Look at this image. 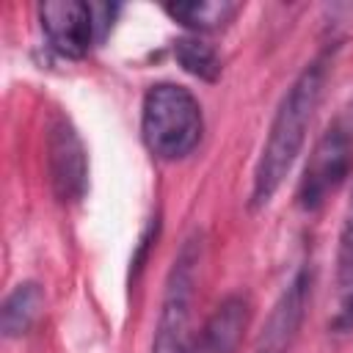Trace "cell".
<instances>
[{
    "instance_id": "9",
    "label": "cell",
    "mask_w": 353,
    "mask_h": 353,
    "mask_svg": "<svg viewBox=\"0 0 353 353\" xmlns=\"http://www.w3.org/2000/svg\"><path fill=\"white\" fill-rule=\"evenodd\" d=\"M334 287H336V309L331 317V328L342 334L353 328V193L347 199L342 226H339Z\"/></svg>"
},
{
    "instance_id": "6",
    "label": "cell",
    "mask_w": 353,
    "mask_h": 353,
    "mask_svg": "<svg viewBox=\"0 0 353 353\" xmlns=\"http://www.w3.org/2000/svg\"><path fill=\"white\" fill-rule=\"evenodd\" d=\"M39 22L50 47L63 58H83L99 41L94 6L83 0H47L39 6Z\"/></svg>"
},
{
    "instance_id": "11",
    "label": "cell",
    "mask_w": 353,
    "mask_h": 353,
    "mask_svg": "<svg viewBox=\"0 0 353 353\" xmlns=\"http://www.w3.org/2000/svg\"><path fill=\"white\" fill-rule=\"evenodd\" d=\"M163 11L174 22H179L196 33H204V30H218L226 22H232V17L240 11V6L232 0H188V3H165Z\"/></svg>"
},
{
    "instance_id": "10",
    "label": "cell",
    "mask_w": 353,
    "mask_h": 353,
    "mask_svg": "<svg viewBox=\"0 0 353 353\" xmlns=\"http://www.w3.org/2000/svg\"><path fill=\"white\" fill-rule=\"evenodd\" d=\"M41 306H44V290L41 284L36 281H22L17 284L6 301H3V309H0V328H3V336L14 339V336H22L33 328V323L39 320L41 314Z\"/></svg>"
},
{
    "instance_id": "1",
    "label": "cell",
    "mask_w": 353,
    "mask_h": 353,
    "mask_svg": "<svg viewBox=\"0 0 353 353\" xmlns=\"http://www.w3.org/2000/svg\"><path fill=\"white\" fill-rule=\"evenodd\" d=\"M328 66H331L328 52H320L298 72L292 85L284 91V97L273 113L268 138L262 143L256 168H254V182H251V207L254 210L265 207L276 196V190L281 188L292 163L298 160L303 141H306V130L312 124V116L323 99Z\"/></svg>"
},
{
    "instance_id": "2",
    "label": "cell",
    "mask_w": 353,
    "mask_h": 353,
    "mask_svg": "<svg viewBox=\"0 0 353 353\" xmlns=\"http://www.w3.org/2000/svg\"><path fill=\"white\" fill-rule=\"evenodd\" d=\"M204 119L199 99L176 83H154L143 94L141 135L146 149L160 160H182L201 141Z\"/></svg>"
},
{
    "instance_id": "7",
    "label": "cell",
    "mask_w": 353,
    "mask_h": 353,
    "mask_svg": "<svg viewBox=\"0 0 353 353\" xmlns=\"http://www.w3.org/2000/svg\"><path fill=\"white\" fill-rule=\"evenodd\" d=\"M309 290H312V270L303 265V268H298V273L290 279V284L273 303L268 320L262 323V328L251 345V353H290L292 350L301 323H303V314H306Z\"/></svg>"
},
{
    "instance_id": "5",
    "label": "cell",
    "mask_w": 353,
    "mask_h": 353,
    "mask_svg": "<svg viewBox=\"0 0 353 353\" xmlns=\"http://www.w3.org/2000/svg\"><path fill=\"white\" fill-rule=\"evenodd\" d=\"M47 174L58 201L74 204L88 188V160L85 146L69 119L55 116L47 127Z\"/></svg>"
},
{
    "instance_id": "3",
    "label": "cell",
    "mask_w": 353,
    "mask_h": 353,
    "mask_svg": "<svg viewBox=\"0 0 353 353\" xmlns=\"http://www.w3.org/2000/svg\"><path fill=\"white\" fill-rule=\"evenodd\" d=\"M199 259H201V237L190 234L165 276V290L160 301L157 328L152 353H188L190 345V309H193V292H196V276H199Z\"/></svg>"
},
{
    "instance_id": "12",
    "label": "cell",
    "mask_w": 353,
    "mask_h": 353,
    "mask_svg": "<svg viewBox=\"0 0 353 353\" xmlns=\"http://www.w3.org/2000/svg\"><path fill=\"white\" fill-rule=\"evenodd\" d=\"M174 58L179 61V66H182L188 74H193V77H199V80L215 83L218 74H221V58H218V52H215L207 41H201L199 36H185V39H179V41L174 44Z\"/></svg>"
},
{
    "instance_id": "4",
    "label": "cell",
    "mask_w": 353,
    "mask_h": 353,
    "mask_svg": "<svg viewBox=\"0 0 353 353\" xmlns=\"http://www.w3.org/2000/svg\"><path fill=\"white\" fill-rule=\"evenodd\" d=\"M353 171V130L334 121L314 143L298 179L295 201L303 212H314L336 193Z\"/></svg>"
},
{
    "instance_id": "8",
    "label": "cell",
    "mask_w": 353,
    "mask_h": 353,
    "mask_svg": "<svg viewBox=\"0 0 353 353\" xmlns=\"http://www.w3.org/2000/svg\"><path fill=\"white\" fill-rule=\"evenodd\" d=\"M245 323L248 301L243 295H226L207 317L204 328L190 339L188 353H237Z\"/></svg>"
},
{
    "instance_id": "13",
    "label": "cell",
    "mask_w": 353,
    "mask_h": 353,
    "mask_svg": "<svg viewBox=\"0 0 353 353\" xmlns=\"http://www.w3.org/2000/svg\"><path fill=\"white\" fill-rule=\"evenodd\" d=\"M350 113H353V110H350Z\"/></svg>"
}]
</instances>
